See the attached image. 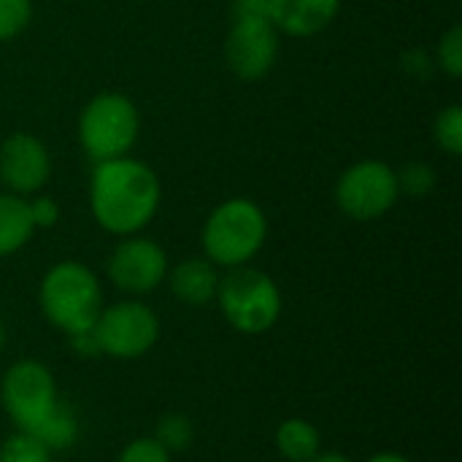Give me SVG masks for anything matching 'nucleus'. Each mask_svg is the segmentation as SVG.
Returning <instances> with one entry per match:
<instances>
[{
	"mask_svg": "<svg viewBox=\"0 0 462 462\" xmlns=\"http://www.w3.org/2000/svg\"><path fill=\"white\" fill-rule=\"evenodd\" d=\"M165 452H184L189 449L192 439H195V430H192V422L184 417V414H165L157 428H154V436H152Z\"/></svg>",
	"mask_w": 462,
	"mask_h": 462,
	"instance_id": "obj_19",
	"label": "nucleus"
},
{
	"mask_svg": "<svg viewBox=\"0 0 462 462\" xmlns=\"http://www.w3.org/2000/svg\"><path fill=\"white\" fill-rule=\"evenodd\" d=\"M0 398L19 430H32L60 401L54 376L35 360H19L5 371Z\"/></svg>",
	"mask_w": 462,
	"mask_h": 462,
	"instance_id": "obj_8",
	"label": "nucleus"
},
{
	"mask_svg": "<svg viewBox=\"0 0 462 462\" xmlns=\"http://www.w3.org/2000/svg\"><path fill=\"white\" fill-rule=\"evenodd\" d=\"M43 317L68 336L95 328L103 311V292L97 276L76 260H62L46 271L38 290Z\"/></svg>",
	"mask_w": 462,
	"mask_h": 462,
	"instance_id": "obj_3",
	"label": "nucleus"
},
{
	"mask_svg": "<svg viewBox=\"0 0 462 462\" xmlns=\"http://www.w3.org/2000/svg\"><path fill=\"white\" fill-rule=\"evenodd\" d=\"M168 284L176 300L187 306H206L217 298L219 287V271L211 260L203 257H187L179 265L168 268Z\"/></svg>",
	"mask_w": 462,
	"mask_h": 462,
	"instance_id": "obj_13",
	"label": "nucleus"
},
{
	"mask_svg": "<svg viewBox=\"0 0 462 462\" xmlns=\"http://www.w3.org/2000/svg\"><path fill=\"white\" fill-rule=\"evenodd\" d=\"M5 346V325H3V319H0V349Z\"/></svg>",
	"mask_w": 462,
	"mask_h": 462,
	"instance_id": "obj_28",
	"label": "nucleus"
},
{
	"mask_svg": "<svg viewBox=\"0 0 462 462\" xmlns=\"http://www.w3.org/2000/svg\"><path fill=\"white\" fill-rule=\"evenodd\" d=\"M433 141L449 157L462 154V106L449 103L433 119Z\"/></svg>",
	"mask_w": 462,
	"mask_h": 462,
	"instance_id": "obj_17",
	"label": "nucleus"
},
{
	"mask_svg": "<svg viewBox=\"0 0 462 462\" xmlns=\"http://www.w3.org/2000/svg\"><path fill=\"white\" fill-rule=\"evenodd\" d=\"M268 241V217L249 198L222 200L203 222L200 244L217 268L249 265Z\"/></svg>",
	"mask_w": 462,
	"mask_h": 462,
	"instance_id": "obj_2",
	"label": "nucleus"
},
{
	"mask_svg": "<svg viewBox=\"0 0 462 462\" xmlns=\"http://www.w3.org/2000/svg\"><path fill=\"white\" fill-rule=\"evenodd\" d=\"M168 254L165 249L152 241L138 236H127L122 238L111 257H108V279L116 290L127 292V295H146L154 292L165 276H168Z\"/></svg>",
	"mask_w": 462,
	"mask_h": 462,
	"instance_id": "obj_10",
	"label": "nucleus"
},
{
	"mask_svg": "<svg viewBox=\"0 0 462 462\" xmlns=\"http://www.w3.org/2000/svg\"><path fill=\"white\" fill-rule=\"evenodd\" d=\"M35 227L30 219L27 198L0 192V260L24 249L32 238Z\"/></svg>",
	"mask_w": 462,
	"mask_h": 462,
	"instance_id": "obj_14",
	"label": "nucleus"
},
{
	"mask_svg": "<svg viewBox=\"0 0 462 462\" xmlns=\"http://www.w3.org/2000/svg\"><path fill=\"white\" fill-rule=\"evenodd\" d=\"M214 300L219 303L230 328L244 336L268 333L282 314V292L276 282L252 265H238L219 276Z\"/></svg>",
	"mask_w": 462,
	"mask_h": 462,
	"instance_id": "obj_5",
	"label": "nucleus"
},
{
	"mask_svg": "<svg viewBox=\"0 0 462 462\" xmlns=\"http://www.w3.org/2000/svg\"><path fill=\"white\" fill-rule=\"evenodd\" d=\"M333 198L338 211L352 222H376L387 217L401 198L395 168L374 157L352 162L341 171Z\"/></svg>",
	"mask_w": 462,
	"mask_h": 462,
	"instance_id": "obj_6",
	"label": "nucleus"
},
{
	"mask_svg": "<svg viewBox=\"0 0 462 462\" xmlns=\"http://www.w3.org/2000/svg\"><path fill=\"white\" fill-rule=\"evenodd\" d=\"M24 433L35 436L49 452H60V449H68L76 441L79 422H76V414L70 411V406H65L62 401H57L54 409L32 430H24Z\"/></svg>",
	"mask_w": 462,
	"mask_h": 462,
	"instance_id": "obj_16",
	"label": "nucleus"
},
{
	"mask_svg": "<svg viewBox=\"0 0 462 462\" xmlns=\"http://www.w3.org/2000/svg\"><path fill=\"white\" fill-rule=\"evenodd\" d=\"M311 462H352L346 455H338V452H325V455H317Z\"/></svg>",
	"mask_w": 462,
	"mask_h": 462,
	"instance_id": "obj_26",
	"label": "nucleus"
},
{
	"mask_svg": "<svg viewBox=\"0 0 462 462\" xmlns=\"http://www.w3.org/2000/svg\"><path fill=\"white\" fill-rule=\"evenodd\" d=\"M368 462H409V460H406V457H401V455H393V452H382V455L371 457Z\"/></svg>",
	"mask_w": 462,
	"mask_h": 462,
	"instance_id": "obj_27",
	"label": "nucleus"
},
{
	"mask_svg": "<svg viewBox=\"0 0 462 462\" xmlns=\"http://www.w3.org/2000/svg\"><path fill=\"white\" fill-rule=\"evenodd\" d=\"M398 176V189L401 195H409V198H428L433 189H436V168L425 160H411L406 162L403 168L395 171Z\"/></svg>",
	"mask_w": 462,
	"mask_h": 462,
	"instance_id": "obj_18",
	"label": "nucleus"
},
{
	"mask_svg": "<svg viewBox=\"0 0 462 462\" xmlns=\"http://www.w3.org/2000/svg\"><path fill=\"white\" fill-rule=\"evenodd\" d=\"M0 462H51V452L35 436L19 430L0 444Z\"/></svg>",
	"mask_w": 462,
	"mask_h": 462,
	"instance_id": "obj_20",
	"label": "nucleus"
},
{
	"mask_svg": "<svg viewBox=\"0 0 462 462\" xmlns=\"http://www.w3.org/2000/svg\"><path fill=\"white\" fill-rule=\"evenodd\" d=\"M27 208H30V219H32L35 230H46V227H54L60 222V206L49 195L38 192V195L27 198Z\"/></svg>",
	"mask_w": 462,
	"mask_h": 462,
	"instance_id": "obj_24",
	"label": "nucleus"
},
{
	"mask_svg": "<svg viewBox=\"0 0 462 462\" xmlns=\"http://www.w3.org/2000/svg\"><path fill=\"white\" fill-rule=\"evenodd\" d=\"M162 184L152 165L127 154L95 162L89 176L92 219L111 236H138L160 211Z\"/></svg>",
	"mask_w": 462,
	"mask_h": 462,
	"instance_id": "obj_1",
	"label": "nucleus"
},
{
	"mask_svg": "<svg viewBox=\"0 0 462 462\" xmlns=\"http://www.w3.org/2000/svg\"><path fill=\"white\" fill-rule=\"evenodd\" d=\"M32 22V0H0V41H14Z\"/></svg>",
	"mask_w": 462,
	"mask_h": 462,
	"instance_id": "obj_21",
	"label": "nucleus"
},
{
	"mask_svg": "<svg viewBox=\"0 0 462 462\" xmlns=\"http://www.w3.org/2000/svg\"><path fill=\"white\" fill-rule=\"evenodd\" d=\"M282 49V32L271 19H233L225 38V62L241 81L265 79Z\"/></svg>",
	"mask_w": 462,
	"mask_h": 462,
	"instance_id": "obj_9",
	"label": "nucleus"
},
{
	"mask_svg": "<svg viewBox=\"0 0 462 462\" xmlns=\"http://www.w3.org/2000/svg\"><path fill=\"white\" fill-rule=\"evenodd\" d=\"M100 355L116 360H135L146 355L160 338L157 314L141 300H122L100 311L92 328Z\"/></svg>",
	"mask_w": 462,
	"mask_h": 462,
	"instance_id": "obj_7",
	"label": "nucleus"
},
{
	"mask_svg": "<svg viewBox=\"0 0 462 462\" xmlns=\"http://www.w3.org/2000/svg\"><path fill=\"white\" fill-rule=\"evenodd\" d=\"M341 11V0H271V22L282 35L311 38L328 30Z\"/></svg>",
	"mask_w": 462,
	"mask_h": 462,
	"instance_id": "obj_12",
	"label": "nucleus"
},
{
	"mask_svg": "<svg viewBox=\"0 0 462 462\" xmlns=\"http://www.w3.org/2000/svg\"><path fill=\"white\" fill-rule=\"evenodd\" d=\"M436 65L449 76V79H460L462 76V27L452 24L436 46Z\"/></svg>",
	"mask_w": 462,
	"mask_h": 462,
	"instance_id": "obj_22",
	"label": "nucleus"
},
{
	"mask_svg": "<svg viewBox=\"0 0 462 462\" xmlns=\"http://www.w3.org/2000/svg\"><path fill=\"white\" fill-rule=\"evenodd\" d=\"M276 449L284 460L311 462L319 455V433L306 420H284L276 430Z\"/></svg>",
	"mask_w": 462,
	"mask_h": 462,
	"instance_id": "obj_15",
	"label": "nucleus"
},
{
	"mask_svg": "<svg viewBox=\"0 0 462 462\" xmlns=\"http://www.w3.org/2000/svg\"><path fill=\"white\" fill-rule=\"evenodd\" d=\"M233 19H271V0H233Z\"/></svg>",
	"mask_w": 462,
	"mask_h": 462,
	"instance_id": "obj_25",
	"label": "nucleus"
},
{
	"mask_svg": "<svg viewBox=\"0 0 462 462\" xmlns=\"http://www.w3.org/2000/svg\"><path fill=\"white\" fill-rule=\"evenodd\" d=\"M51 179V157L41 138L32 133H11L0 143V184L19 198L38 195Z\"/></svg>",
	"mask_w": 462,
	"mask_h": 462,
	"instance_id": "obj_11",
	"label": "nucleus"
},
{
	"mask_svg": "<svg viewBox=\"0 0 462 462\" xmlns=\"http://www.w3.org/2000/svg\"><path fill=\"white\" fill-rule=\"evenodd\" d=\"M116 462H171V452H165L154 439L130 441Z\"/></svg>",
	"mask_w": 462,
	"mask_h": 462,
	"instance_id": "obj_23",
	"label": "nucleus"
},
{
	"mask_svg": "<svg viewBox=\"0 0 462 462\" xmlns=\"http://www.w3.org/2000/svg\"><path fill=\"white\" fill-rule=\"evenodd\" d=\"M76 133L92 162L127 157L141 135V111L122 92H100L84 103Z\"/></svg>",
	"mask_w": 462,
	"mask_h": 462,
	"instance_id": "obj_4",
	"label": "nucleus"
}]
</instances>
